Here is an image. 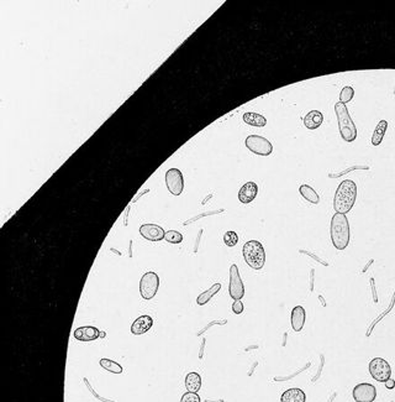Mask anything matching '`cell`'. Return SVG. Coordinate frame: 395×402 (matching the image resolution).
Here are the masks:
<instances>
[{
    "label": "cell",
    "instance_id": "cell-1",
    "mask_svg": "<svg viewBox=\"0 0 395 402\" xmlns=\"http://www.w3.org/2000/svg\"><path fill=\"white\" fill-rule=\"evenodd\" d=\"M357 200V184L352 179H345L338 184L333 198L336 213L347 214L353 208Z\"/></svg>",
    "mask_w": 395,
    "mask_h": 402
},
{
    "label": "cell",
    "instance_id": "cell-2",
    "mask_svg": "<svg viewBox=\"0 0 395 402\" xmlns=\"http://www.w3.org/2000/svg\"><path fill=\"white\" fill-rule=\"evenodd\" d=\"M330 235L333 245L337 250H345L351 240L350 222L346 214L335 213L331 219Z\"/></svg>",
    "mask_w": 395,
    "mask_h": 402
},
{
    "label": "cell",
    "instance_id": "cell-3",
    "mask_svg": "<svg viewBox=\"0 0 395 402\" xmlns=\"http://www.w3.org/2000/svg\"><path fill=\"white\" fill-rule=\"evenodd\" d=\"M335 113L336 116H337L338 130H340L341 137L347 142L354 141L357 139V128L352 118H351L350 112H348L346 104L341 102L336 103Z\"/></svg>",
    "mask_w": 395,
    "mask_h": 402
},
{
    "label": "cell",
    "instance_id": "cell-4",
    "mask_svg": "<svg viewBox=\"0 0 395 402\" xmlns=\"http://www.w3.org/2000/svg\"><path fill=\"white\" fill-rule=\"evenodd\" d=\"M244 259L247 265L253 270H261L266 264V251L263 245L257 240H249L242 249Z\"/></svg>",
    "mask_w": 395,
    "mask_h": 402
},
{
    "label": "cell",
    "instance_id": "cell-5",
    "mask_svg": "<svg viewBox=\"0 0 395 402\" xmlns=\"http://www.w3.org/2000/svg\"><path fill=\"white\" fill-rule=\"evenodd\" d=\"M160 287V277L153 271L144 273V276L140 280V294L144 300H152L158 292Z\"/></svg>",
    "mask_w": 395,
    "mask_h": 402
},
{
    "label": "cell",
    "instance_id": "cell-6",
    "mask_svg": "<svg viewBox=\"0 0 395 402\" xmlns=\"http://www.w3.org/2000/svg\"><path fill=\"white\" fill-rule=\"evenodd\" d=\"M245 145L254 155L270 156L273 153L272 142L259 135H249L245 140Z\"/></svg>",
    "mask_w": 395,
    "mask_h": 402
},
{
    "label": "cell",
    "instance_id": "cell-7",
    "mask_svg": "<svg viewBox=\"0 0 395 402\" xmlns=\"http://www.w3.org/2000/svg\"><path fill=\"white\" fill-rule=\"evenodd\" d=\"M369 374L378 382H387L392 378V366L383 357L372 359L368 365Z\"/></svg>",
    "mask_w": 395,
    "mask_h": 402
},
{
    "label": "cell",
    "instance_id": "cell-8",
    "mask_svg": "<svg viewBox=\"0 0 395 402\" xmlns=\"http://www.w3.org/2000/svg\"><path fill=\"white\" fill-rule=\"evenodd\" d=\"M166 186L173 196H181L184 191V177L181 170L170 168L166 172Z\"/></svg>",
    "mask_w": 395,
    "mask_h": 402
},
{
    "label": "cell",
    "instance_id": "cell-9",
    "mask_svg": "<svg viewBox=\"0 0 395 402\" xmlns=\"http://www.w3.org/2000/svg\"><path fill=\"white\" fill-rule=\"evenodd\" d=\"M229 293L235 301L241 300L245 296V286L238 272L237 265L232 264L230 268V284H229Z\"/></svg>",
    "mask_w": 395,
    "mask_h": 402
},
{
    "label": "cell",
    "instance_id": "cell-10",
    "mask_svg": "<svg viewBox=\"0 0 395 402\" xmlns=\"http://www.w3.org/2000/svg\"><path fill=\"white\" fill-rule=\"evenodd\" d=\"M352 396L356 402H373L377 399V389L374 385L362 382L354 386Z\"/></svg>",
    "mask_w": 395,
    "mask_h": 402
},
{
    "label": "cell",
    "instance_id": "cell-11",
    "mask_svg": "<svg viewBox=\"0 0 395 402\" xmlns=\"http://www.w3.org/2000/svg\"><path fill=\"white\" fill-rule=\"evenodd\" d=\"M140 234L149 242H160L165 239L166 231L157 224H142L140 226Z\"/></svg>",
    "mask_w": 395,
    "mask_h": 402
},
{
    "label": "cell",
    "instance_id": "cell-12",
    "mask_svg": "<svg viewBox=\"0 0 395 402\" xmlns=\"http://www.w3.org/2000/svg\"><path fill=\"white\" fill-rule=\"evenodd\" d=\"M100 336V332L97 327L84 326L79 327L74 331V338L81 342H92V340L98 339Z\"/></svg>",
    "mask_w": 395,
    "mask_h": 402
},
{
    "label": "cell",
    "instance_id": "cell-13",
    "mask_svg": "<svg viewBox=\"0 0 395 402\" xmlns=\"http://www.w3.org/2000/svg\"><path fill=\"white\" fill-rule=\"evenodd\" d=\"M258 195V186L254 182H247L244 186L241 187L240 192H238V201L244 204H249Z\"/></svg>",
    "mask_w": 395,
    "mask_h": 402
},
{
    "label": "cell",
    "instance_id": "cell-14",
    "mask_svg": "<svg viewBox=\"0 0 395 402\" xmlns=\"http://www.w3.org/2000/svg\"><path fill=\"white\" fill-rule=\"evenodd\" d=\"M152 326H153V319H152L151 315H140L131 326V333L134 335H141V334L147 333L152 328Z\"/></svg>",
    "mask_w": 395,
    "mask_h": 402
},
{
    "label": "cell",
    "instance_id": "cell-15",
    "mask_svg": "<svg viewBox=\"0 0 395 402\" xmlns=\"http://www.w3.org/2000/svg\"><path fill=\"white\" fill-rule=\"evenodd\" d=\"M305 318L306 312L303 306H295L293 308V311H291V323L293 331L300 332L304 328V324H305Z\"/></svg>",
    "mask_w": 395,
    "mask_h": 402
},
{
    "label": "cell",
    "instance_id": "cell-16",
    "mask_svg": "<svg viewBox=\"0 0 395 402\" xmlns=\"http://www.w3.org/2000/svg\"><path fill=\"white\" fill-rule=\"evenodd\" d=\"M322 121H324V115H322L321 112L312 111L306 114L305 118H304V125L309 130H315L319 129L320 126L322 125Z\"/></svg>",
    "mask_w": 395,
    "mask_h": 402
},
{
    "label": "cell",
    "instance_id": "cell-17",
    "mask_svg": "<svg viewBox=\"0 0 395 402\" xmlns=\"http://www.w3.org/2000/svg\"><path fill=\"white\" fill-rule=\"evenodd\" d=\"M306 395L305 392L298 387H293V389H288L287 391L283 392L282 397H280V402H305Z\"/></svg>",
    "mask_w": 395,
    "mask_h": 402
},
{
    "label": "cell",
    "instance_id": "cell-18",
    "mask_svg": "<svg viewBox=\"0 0 395 402\" xmlns=\"http://www.w3.org/2000/svg\"><path fill=\"white\" fill-rule=\"evenodd\" d=\"M186 387L188 392L198 394V391L202 389V376L198 373H189L186 376Z\"/></svg>",
    "mask_w": 395,
    "mask_h": 402
},
{
    "label": "cell",
    "instance_id": "cell-19",
    "mask_svg": "<svg viewBox=\"0 0 395 402\" xmlns=\"http://www.w3.org/2000/svg\"><path fill=\"white\" fill-rule=\"evenodd\" d=\"M244 121L247 125L256 126V128H263L267 125V119L263 115L258 113H253V112H247L244 114Z\"/></svg>",
    "mask_w": 395,
    "mask_h": 402
},
{
    "label": "cell",
    "instance_id": "cell-20",
    "mask_svg": "<svg viewBox=\"0 0 395 402\" xmlns=\"http://www.w3.org/2000/svg\"><path fill=\"white\" fill-rule=\"evenodd\" d=\"M299 192L303 196L304 200H306L308 202L312 203V204H319V195H317L316 191H315L312 187H310L309 184H301V186L299 187Z\"/></svg>",
    "mask_w": 395,
    "mask_h": 402
},
{
    "label": "cell",
    "instance_id": "cell-21",
    "mask_svg": "<svg viewBox=\"0 0 395 402\" xmlns=\"http://www.w3.org/2000/svg\"><path fill=\"white\" fill-rule=\"evenodd\" d=\"M388 129V121L387 120H380L378 123L377 128H375L374 133L372 135V145L373 146H378V145L382 144L383 139H384V135L387 133Z\"/></svg>",
    "mask_w": 395,
    "mask_h": 402
},
{
    "label": "cell",
    "instance_id": "cell-22",
    "mask_svg": "<svg viewBox=\"0 0 395 402\" xmlns=\"http://www.w3.org/2000/svg\"><path fill=\"white\" fill-rule=\"evenodd\" d=\"M221 290V284H214L211 287H210L208 291L203 292V293H200L199 296H198V298H196V303H198V306H205L208 302H209L210 300H211L212 297H214L215 294L217 293V292L220 291Z\"/></svg>",
    "mask_w": 395,
    "mask_h": 402
},
{
    "label": "cell",
    "instance_id": "cell-23",
    "mask_svg": "<svg viewBox=\"0 0 395 402\" xmlns=\"http://www.w3.org/2000/svg\"><path fill=\"white\" fill-rule=\"evenodd\" d=\"M99 364H100V366H102L103 369L107 370L109 373H113V374H121V373H123V366H121L119 363H116V361L110 360V359H106V357H104V359H100Z\"/></svg>",
    "mask_w": 395,
    "mask_h": 402
},
{
    "label": "cell",
    "instance_id": "cell-24",
    "mask_svg": "<svg viewBox=\"0 0 395 402\" xmlns=\"http://www.w3.org/2000/svg\"><path fill=\"white\" fill-rule=\"evenodd\" d=\"M354 97V89L351 86H346V87L342 88L340 93V102L343 103V104H347L351 100L353 99Z\"/></svg>",
    "mask_w": 395,
    "mask_h": 402
},
{
    "label": "cell",
    "instance_id": "cell-25",
    "mask_svg": "<svg viewBox=\"0 0 395 402\" xmlns=\"http://www.w3.org/2000/svg\"><path fill=\"white\" fill-rule=\"evenodd\" d=\"M165 239L170 244H181L183 242V235L177 230H168L166 231Z\"/></svg>",
    "mask_w": 395,
    "mask_h": 402
},
{
    "label": "cell",
    "instance_id": "cell-26",
    "mask_svg": "<svg viewBox=\"0 0 395 402\" xmlns=\"http://www.w3.org/2000/svg\"><path fill=\"white\" fill-rule=\"evenodd\" d=\"M224 243H225L229 247L235 246V245L238 243L237 233H235V231H232V230L226 231L225 235H224Z\"/></svg>",
    "mask_w": 395,
    "mask_h": 402
},
{
    "label": "cell",
    "instance_id": "cell-27",
    "mask_svg": "<svg viewBox=\"0 0 395 402\" xmlns=\"http://www.w3.org/2000/svg\"><path fill=\"white\" fill-rule=\"evenodd\" d=\"M181 402H202V401H200V397L198 394H194V392H186V394L182 396Z\"/></svg>",
    "mask_w": 395,
    "mask_h": 402
},
{
    "label": "cell",
    "instance_id": "cell-28",
    "mask_svg": "<svg viewBox=\"0 0 395 402\" xmlns=\"http://www.w3.org/2000/svg\"><path fill=\"white\" fill-rule=\"evenodd\" d=\"M394 303H395V293H394V296H393V300H392V303H390L389 308H388V310H387V311H385V312H384V313H382V314H380V317H379V318H377V319H375V321H374V322H373V323H372L371 328H369V331H368V332H367V335H369V334H371V332H372V331H373V328H374V326H375V324H377V323H378V322H379V321H380V319H382V318H383V317H385V315H387V314H388V313H389V312H390V311H392V308H393V306H394Z\"/></svg>",
    "mask_w": 395,
    "mask_h": 402
},
{
    "label": "cell",
    "instance_id": "cell-29",
    "mask_svg": "<svg viewBox=\"0 0 395 402\" xmlns=\"http://www.w3.org/2000/svg\"><path fill=\"white\" fill-rule=\"evenodd\" d=\"M359 168H362V170H368V166H354V167H351V168H347V170H345V171L340 172V174L337 175H330V177H333V179H336V177H340L342 176V175L345 174H348V172L353 171V170H359Z\"/></svg>",
    "mask_w": 395,
    "mask_h": 402
},
{
    "label": "cell",
    "instance_id": "cell-30",
    "mask_svg": "<svg viewBox=\"0 0 395 402\" xmlns=\"http://www.w3.org/2000/svg\"><path fill=\"white\" fill-rule=\"evenodd\" d=\"M244 310H245V306H244V303L241 302V300L235 301V302H233L232 311L235 314H241V313L244 312Z\"/></svg>",
    "mask_w": 395,
    "mask_h": 402
},
{
    "label": "cell",
    "instance_id": "cell-31",
    "mask_svg": "<svg viewBox=\"0 0 395 402\" xmlns=\"http://www.w3.org/2000/svg\"><path fill=\"white\" fill-rule=\"evenodd\" d=\"M384 384H385V387H387L388 390H393L395 387V381L393 380L392 378H390L387 382H384Z\"/></svg>",
    "mask_w": 395,
    "mask_h": 402
},
{
    "label": "cell",
    "instance_id": "cell-32",
    "mask_svg": "<svg viewBox=\"0 0 395 402\" xmlns=\"http://www.w3.org/2000/svg\"><path fill=\"white\" fill-rule=\"evenodd\" d=\"M371 284H372V291H373V298H374V302H378V297H377V291H375L374 280L371 279Z\"/></svg>",
    "mask_w": 395,
    "mask_h": 402
},
{
    "label": "cell",
    "instance_id": "cell-33",
    "mask_svg": "<svg viewBox=\"0 0 395 402\" xmlns=\"http://www.w3.org/2000/svg\"><path fill=\"white\" fill-rule=\"evenodd\" d=\"M100 336H102V338H104V336H105L104 332H100Z\"/></svg>",
    "mask_w": 395,
    "mask_h": 402
}]
</instances>
